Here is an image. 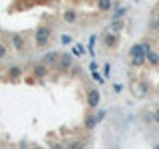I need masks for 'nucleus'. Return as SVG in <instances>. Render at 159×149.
Wrapping results in <instances>:
<instances>
[{"instance_id":"obj_5","label":"nucleus","mask_w":159,"mask_h":149,"mask_svg":"<svg viewBox=\"0 0 159 149\" xmlns=\"http://www.w3.org/2000/svg\"><path fill=\"white\" fill-rule=\"evenodd\" d=\"M22 76H24V68L20 66V64H12V66H8V70H6V79H8V82H18Z\"/></svg>"},{"instance_id":"obj_20","label":"nucleus","mask_w":159,"mask_h":149,"mask_svg":"<svg viewBox=\"0 0 159 149\" xmlns=\"http://www.w3.org/2000/svg\"><path fill=\"white\" fill-rule=\"evenodd\" d=\"M92 78L96 79V82H99V84H103V82H106V78H103L102 74L98 72V70H93V72H92Z\"/></svg>"},{"instance_id":"obj_17","label":"nucleus","mask_w":159,"mask_h":149,"mask_svg":"<svg viewBox=\"0 0 159 149\" xmlns=\"http://www.w3.org/2000/svg\"><path fill=\"white\" fill-rule=\"evenodd\" d=\"M8 58V44L0 42V60H6Z\"/></svg>"},{"instance_id":"obj_3","label":"nucleus","mask_w":159,"mask_h":149,"mask_svg":"<svg viewBox=\"0 0 159 149\" xmlns=\"http://www.w3.org/2000/svg\"><path fill=\"white\" fill-rule=\"evenodd\" d=\"M86 102H88L89 111H93V109L99 106V102H102V93H99L98 88H88L86 89Z\"/></svg>"},{"instance_id":"obj_2","label":"nucleus","mask_w":159,"mask_h":149,"mask_svg":"<svg viewBox=\"0 0 159 149\" xmlns=\"http://www.w3.org/2000/svg\"><path fill=\"white\" fill-rule=\"evenodd\" d=\"M76 66V62H74V56L72 54H60V60H58V66L56 70L60 74H70V70Z\"/></svg>"},{"instance_id":"obj_25","label":"nucleus","mask_w":159,"mask_h":149,"mask_svg":"<svg viewBox=\"0 0 159 149\" xmlns=\"http://www.w3.org/2000/svg\"><path fill=\"white\" fill-rule=\"evenodd\" d=\"M62 42H64V44H70V42H72V38H70V36H66V34H64V36H62Z\"/></svg>"},{"instance_id":"obj_11","label":"nucleus","mask_w":159,"mask_h":149,"mask_svg":"<svg viewBox=\"0 0 159 149\" xmlns=\"http://www.w3.org/2000/svg\"><path fill=\"white\" fill-rule=\"evenodd\" d=\"M62 20L66 24H76L78 22V10L76 8H66L62 12Z\"/></svg>"},{"instance_id":"obj_7","label":"nucleus","mask_w":159,"mask_h":149,"mask_svg":"<svg viewBox=\"0 0 159 149\" xmlns=\"http://www.w3.org/2000/svg\"><path fill=\"white\" fill-rule=\"evenodd\" d=\"M60 54L62 52H56V50H52V52H46L42 58H40V62L44 64V66H52V68H56L58 66V60H60Z\"/></svg>"},{"instance_id":"obj_26","label":"nucleus","mask_w":159,"mask_h":149,"mask_svg":"<svg viewBox=\"0 0 159 149\" xmlns=\"http://www.w3.org/2000/svg\"><path fill=\"white\" fill-rule=\"evenodd\" d=\"M30 149H44V147H42V145H32Z\"/></svg>"},{"instance_id":"obj_1","label":"nucleus","mask_w":159,"mask_h":149,"mask_svg":"<svg viewBox=\"0 0 159 149\" xmlns=\"http://www.w3.org/2000/svg\"><path fill=\"white\" fill-rule=\"evenodd\" d=\"M52 42V28H48L46 24H40L34 30V46L36 48H48Z\"/></svg>"},{"instance_id":"obj_12","label":"nucleus","mask_w":159,"mask_h":149,"mask_svg":"<svg viewBox=\"0 0 159 149\" xmlns=\"http://www.w3.org/2000/svg\"><path fill=\"white\" fill-rule=\"evenodd\" d=\"M88 147V141L84 137H76V139H70L66 143V149H86Z\"/></svg>"},{"instance_id":"obj_16","label":"nucleus","mask_w":159,"mask_h":149,"mask_svg":"<svg viewBox=\"0 0 159 149\" xmlns=\"http://www.w3.org/2000/svg\"><path fill=\"white\" fill-rule=\"evenodd\" d=\"M98 8L99 12H109L111 10V0H98Z\"/></svg>"},{"instance_id":"obj_23","label":"nucleus","mask_w":159,"mask_h":149,"mask_svg":"<svg viewBox=\"0 0 159 149\" xmlns=\"http://www.w3.org/2000/svg\"><path fill=\"white\" fill-rule=\"evenodd\" d=\"M80 72H82V70H80L78 66H74L72 70H70V74H72V76H78V74H80Z\"/></svg>"},{"instance_id":"obj_4","label":"nucleus","mask_w":159,"mask_h":149,"mask_svg":"<svg viewBox=\"0 0 159 149\" xmlns=\"http://www.w3.org/2000/svg\"><path fill=\"white\" fill-rule=\"evenodd\" d=\"M10 46H12L14 50H16V52H26V50H28L26 38H24L20 32H14V34H10Z\"/></svg>"},{"instance_id":"obj_13","label":"nucleus","mask_w":159,"mask_h":149,"mask_svg":"<svg viewBox=\"0 0 159 149\" xmlns=\"http://www.w3.org/2000/svg\"><path fill=\"white\" fill-rule=\"evenodd\" d=\"M147 92H149V86H147V82H143V79H141V82H137V84H135V96H139V97H141V96H145Z\"/></svg>"},{"instance_id":"obj_18","label":"nucleus","mask_w":159,"mask_h":149,"mask_svg":"<svg viewBox=\"0 0 159 149\" xmlns=\"http://www.w3.org/2000/svg\"><path fill=\"white\" fill-rule=\"evenodd\" d=\"M149 28H151V30H159V14L151 18V22H149Z\"/></svg>"},{"instance_id":"obj_15","label":"nucleus","mask_w":159,"mask_h":149,"mask_svg":"<svg viewBox=\"0 0 159 149\" xmlns=\"http://www.w3.org/2000/svg\"><path fill=\"white\" fill-rule=\"evenodd\" d=\"M147 64H149V66H153V68L159 66V54L153 52V50H151V52H147Z\"/></svg>"},{"instance_id":"obj_19","label":"nucleus","mask_w":159,"mask_h":149,"mask_svg":"<svg viewBox=\"0 0 159 149\" xmlns=\"http://www.w3.org/2000/svg\"><path fill=\"white\" fill-rule=\"evenodd\" d=\"M125 12H127V8H117V12L113 14V20H121L125 16Z\"/></svg>"},{"instance_id":"obj_21","label":"nucleus","mask_w":159,"mask_h":149,"mask_svg":"<svg viewBox=\"0 0 159 149\" xmlns=\"http://www.w3.org/2000/svg\"><path fill=\"white\" fill-rule=\"evenodd\" d=\"M50 149H66V143H62V141H50Z\"/></svg>"},{"instance_id":"obj_9","label":"nucleus","mask_w":159,"mask_h":149,"mask_svg":"<svg viewBox=\"0 0 159 149\" xmlns=\"http://www.w3.org/2000/svg\"><path fill=\"white\" fill-rule=\"evenodd\" d=\"M103 46H106L107 50H116L119 46V34L106 32V34H103Z\"/></svg>"},{"instance_id":"obj_6","label":"nucleus","mask_w":159,"mask_h":149,"mask_svg":"<svg viewBox=\"0 0 159 149\" xmlns=\"http://www.w3.org/2000/svg\"><path fill=\"white\" fill-rule=\"evenodd\" d=\"M129 58L131 60H145L147 62V52H145V48H143V42L133 44V46L129 48Z\"/></svg>"},{"instance_id":"obj_22","label":"nucleus","mask_w":159,"mask_h":149,"mask_svg":"<svg viewBox=\"0 0 159 149\" xmlns=\"http://www.w3.org/2000/svg\"><path fill=\"white\" fill-rule=\"evenodd\" d=\"M151 117H153V123H157V125H159V107H155V109H153Z\"/></svg>"},{"instance_id":"obj_8","label":"nucleus","mask_w":159,"mask_h":149,"mask_svg":"<svg viewBox=\"0 0 159 149\" xmlns=\"http://www.w3.org/2000/svg\"><path fill=\"white\" fill-rule=\"evenodd\" d=\"M32 76H34V79H46L50 76V68L44 66L42 62H38L32 66Z\"/></svg>"},{"instance_id":"obj_10","label":"nucleus","mask_w":159,"mask_h":149,"mask_svg":"<svg viewBox=\"0 0 159 149\" xmlns=\"http://www.w3.org/2000/svg\"><path fill=\"white\" fill-rule=\"evenodd\" d=\"M98 123H99V121H98V115H96L93 111H88L86 115H84V129H86V131H92V129L96 127Z\"/></svg>"},{"instance_id":"obj_24","label":"nucleus","mask_w":159,"mask_h":149,"mask_svg":"<svg viewBox=\"0 0 159 149\" xmlns=\"http://www.w3.org/2000/svg\"><path fill=\"white\" fill-rule=\"evenodd\" d=\"M121 84H116V86H113V92H116V93H119V92H121Z\"/></svg>"},{"instance_id":"obj_14","label":"nucleus","mask_w":159,"mask_h":149,"mask_svg":"<svg viewBox=\"0 0 159 149\" xmlns=\"http://www.w3.org/2000/svg\"><path fill=\"white\" fill-rule=\"evenodd\" d=\"M121 30H123V20H111V24H109V32L119 34Z\"/></svg>"}]
</instances>
